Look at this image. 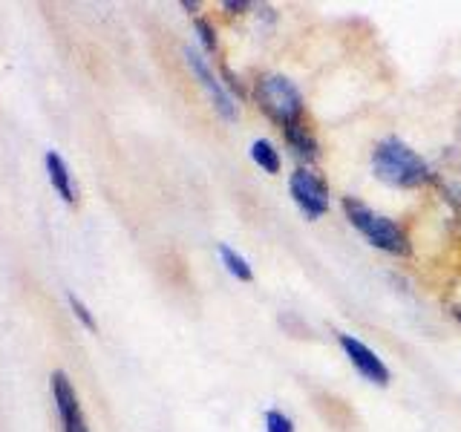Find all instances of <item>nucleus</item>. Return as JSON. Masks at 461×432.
Returning a JSON list of instances; mask_svg holds the SVG:
<instances>
[{
  "mask_svg": "<svg viewBox=\"0 0 461 432\" xmlns=\"http://www.w3.org/2000/svg\"><path fill=\"white\" fill-rule=\"evenodd\" d=\"M43 167H47V176L55 187V194L61 196V202H67V205H76L78 202V184H76V176H72L69 165L61 158V153L55 150H47V156H43Z\"/></svg>",
  "mask_w": 461,
  "mask_h": 432,
  "instance_id": "nucleus-8",
  "label": "nucleus"
},
{
  "mask_svg": "<svg viewBox=\"0 0 461 432\" xmlns=\"http://www.w3.org/2000/svg\"><path fill=\"white\" fill-rule=\"evenodd\" d=\"M222 9L230 12V14H242L245 9H251V4H249V0H225Z\"/></svg>",
  "mask_w": 461,
  "mask_h": 432,
  "instance_id": "nucleus-15",
  "label": "nucleus"
},
{
  "mask_svg": "<svg viewBox=\"0 0 461 432\" xmlns=\"http://www.w3.org/2000/svg\"><path fill=\"white\" fill-rule=\"evenodd\" d=\"M67 302H69V309H72V314L78 317L81 320V326L86 328V331H98V323H95V317H93V311H90V306L78 297V294H67Z\"/></svg>",
  "mask_w": 461,
  "mask_h": 432,
  "instance_id": "nucleus-12",
  "label": "nucleus"
},
{
  "mask_svg": "<svg viewBox=\"0 0 461 432\" xmlns=\"http://www.w3.org/2000/svg\"><path fill=\"white\" fill-rule=\"evenodd\" d=\"M220 259H222V266H225V271L230 274V277H237L240 283H251L254 280V271L249 266V259H245L242 254H237L225 242L220 245Z\"/></svg>",
  "mask_w": 461,
  "mask_h": 432,
  "instance_id": "nucleus-10",
  "label": "nucleus"
},
{
  "mask_svg": "<svg viewBox=\"0 0 461 432\" xmlns=\"http://www.w3.org/2000/svg\"><path fill=\"white\" fill-rule=\"evenodd\" d=\"M456 317H458V320H461V309H456Z\"/></svg>",
  "mask_w": 461,
  "mask_h": 432,
  "instance_id": "nucleus-17",
  "label": "nucleus"
},
{
  "mask_svg": "<svg viewBox=\"0 0 461 432\" xmlns=\"http://www.w3.org/2000/svg\"><path fill=\"white\" fill-rule=\"evenodd\" d=\"M182 9H187V12H196V9H199V4H191V0H185Z\"/></svg>",
  "mask_w": 461,
  "mask_h": 432,
  "instance_id": "nucleus-16",
  "label": "nucleus"
},
{
  "mask_svg": "<svg viewBox=\"0 0 461 432\" xmlns=\"http://www.w3.org/2000/svg\"><path fill=\"white\" fill-rule=\"evenodd\" d=\"M194 26H196V35L202 40V47H205L208 52H216V29H213V23L205 21V18H196Z\"/></svg>",
  "mask_w": 461,
  "mask_h": 432,
  "instance_id": "nucleus-14",
  "label": "nucleus"
},
{
  "mask_svg": "<svg viewBox=\"0 0 461 432\" xmlns=\"http://www.w3.org/2000/svg\"><path fill=\"white\" fill-rule=\"evenodd\" d=\"M338 343H340L343 355L349 357V364L357 369L360 378L369 381V383H375V386H389V378H393V374H389L386 364L369 349V346H366L364 340H357V338H352V335H340Z\"/></svg>",
  "mask_w": 461,
  "mask_h": 432,
  "instance_id": "nucleus-7",
  "label": "nucleus"
},
{
  "mask_svg": "<svg viewBox=\"0 0 461 432\" xmlns=\"http://www.w3.org/2000/svg\"><path fill=\"white\" fill-rule=\"evenodd\" d=\"M288 191H292V199L297 202L300 213L306 220H321V216L329 211V187L326 182L317 176V173L306 170V167H297L288 179Z\"/></svg>",
  "mask_w": 461,
  "mask_h": 432,
  "instance_id": "nucleus-4",
  "label": "nucleus"
},
{
  "mask_svg": "<svg viewBox=\"0 0 461 432\" xmlns=\"http://www.w3.org/2000/svg\"><path fill=\"white\" fill-rule=\"evenodd\" d=\"M251 158H254V165L259 170H266V173H280V150L274 148V144L268 139H257L251 144Z\"/></svg>",
  "mask_w": 461,
  "mask_h": 432,
  "instance_id": "nucleus-11",
  "label": "nucleus"
},
{
  "mask_svg": "<svg viewBox=\"0 0 461 432\" xmlns=\"http://www.w3.org/2000/svg\"><path fill=\"white\" fill-rule=\"evenodd\" d=\"M185 61H187V69L194 72V78L199 81V86L208 93L213 110L220 112L225 122H237L234 95H230V93L225 90V86H222V81L213 76V69H211V64H208V58L202 55V52H196V50H191V47H185Z\"/></svg>",
  "mask_w": 461,
  "mask_h": 432,
  "instance_id": "nucleus-5",
  "label": "nucleus"
},
{
  "mask_svg": "<svg viewBox=\"0 0 461 432\" xmlns=\"http://www.w3.org/2000/svg\"><path fill=\"white\" fill-rule=\"evenodd\" d=\"M372 173L393 187H418L432 176L424 158L395 136L378 141V148L372 150Z\"/></svg>",
  "mask_w": 461,
  "mask_h": 432,
  "instance_id": "nucleus-1",
  "label": "nucleus"
},
{
  "mask_svg": "<svg viewBox=\"0 0 461 432\" xmlns=\"http://www.w3.org/2000/svg\"><path fill=\"white\" fill-rule=\"evenodd\" d=\"M254 98H257L259 110H263L274 124H280V130L303 122V110H306V104H303L300 90L285 76L257 78Z\"/></svg>",
  "mask_w": 461,
  "mask_h": 432,
  "instance_id": "nucleus-3",
  "label": "nucleus"
},
{
  "mask_svg": "<svg viewBox=\"0 0 461 432\" xmlns=\"http://www.w3.org/2000/svg\"><path fill=\"white\" fill-rule=\"evenodd\" d=\"M343 211H346V220L352 222V228L372 245V248H378L384 254H393V256H407L412 251L410 237L403 234V228L395 225L393 220H386V216L375 213L372 208L364 205V202L346 196Z\"/></svg>",
  "mask_w": 461,
  "mask_h": 432,
  "instance_id": "nucleus-2",
  "label": "nucleus"
},
{
  "mask_svg": "<svg viewBox=\"0 0 461 432\" xmlns=\"http://www.w3.org/2000/svg\"><path fill=\"white\" fill-rule=\"evenodd\" d=\"M283 136H285V144L288 148L294 150V156H300V158H306V162H314L317 156V139L312 136V130L306 127V124H292V127H285L283 130Z\"/></svg>",
  "mask_w": 461,
  "mask_h": 432,
  "instance_id": "nucleus-9",
  "label": "nucleus"
},
{
  "mask_svg": "<svg viewBox=\"0 0 461 432\" xmlns=\"http://www.w3.org/2000/svg\"><path fill=\"white\" fill-rule=\"evenodd\" d=\"M52 398L58 410V421H61V432H90L86 415L81 410V398L76 392V383L69 381L67 372H52Z\"/></svg>",
  "mask_w": 461,
  "mask_h": 432,
  "instance_id": "nucleus-6",
  "label": "nucleus"
},
{
  "mask_svg": "<svg viewBox=\"0 0 461 432\" xmlns=\"http://www.w3.org/2000/svg\"><path fill=\"white\" fill-rule=\"evenodd\" d=\"M266 432H294V421L283 410L266 412Z\"/></svg>",
  "mask_w": 461,
  "mask_h": 432,
  "instance_id": "nucleus-13",
  "label": "nucleus"
}]
</instances>
